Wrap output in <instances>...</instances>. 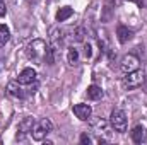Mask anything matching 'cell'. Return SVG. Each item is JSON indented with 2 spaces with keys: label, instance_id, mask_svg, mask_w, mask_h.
<instances>
[{
  "label": "cell",
  "instance_id": "12",
  "mask_svg": "<svg viewBox=\"0 0 147 145\" xmlns=\"http://www.w3.org/2000/svg\"><path fill=\"white\" fill-rule=\"evenodd\" d=\"M7 92H9V96H12V97H16V99L24 97V92H22V89L19 87V82H9Z\"/></svg>",
  "mask_w": 147,
  "mask_h": 145
},
{
  "label": "cell",
  "instance_id": "19",
  "mask_svg": "<svg viewBox=\"0 0 147 145\" xmlns=\"http://www.w3.org/2000/svg\"><path fill=\"white\" fill-rule=\"evenodd\" d=\"M80 142H82V144H91V138H89V137L84 133V135L80 137Z\"/></svg>",
  "mask_w": 147,
  "mask_h": 145
},
{
  "label": "cell",
  "instance_id": "7",
  "mask_svg": "<svg viewBox=\"0 0 147 145\" xmlns=\"http://www.w3.org/2000/svg\"><path fill=\"white\" fill-rule=\"evenodd\" d=\"M74 114H75L79 119L86 121V119L91 118V114H92V108H91L89 104H75V106H74Z\"/></svg>",
  "mask_w": 147,
  "mask_h": 145
},
{
  "label": "cell",
  "instance_id": "5",
  "mask_svg": "<svg viewBox=\"0 0 147 145\" xmlns=\"http://www.w3.org/2000/svg\"><path fill=\"white\" fill-rule=\"evenodd\" d=\"M120 68L123 73H128V72H134L139 68V58L135 55H125L121 63H120Z\"/></svg>",
  "mask_w": 147,
  "mask_h": 145
},
{
  "label": "cell",
  "instance_id": "10",
  "mask_svg": "<svg viewBox=\"0 0 147 145\" xmlns=\"http://www.w3.org/2000/svg\"><path fill=\"white\" fill-rule=\"evenodd\" d=\"M91 128L98 133V135H103L108 132V121L103 119V118H98V119H92L91 121Z\"/></svg>",
  "mask_w": 147,
  "mask_h": 145
},
{
  "label": "cell",
  "instance_id": "9",
  "mask_svg": "<svg viewBox=\"0 0 147 145\" xmlns=\"http://www.w3.org/2000/svg\"><path fill=\"white\" fill-rule=\"evenodd\" d=\"M116 36H118V41L121 43V44H125L127 41H130L132 36H134V33L127 28V26H123V24H120L118 28H116Z\"/></svg>",
  "mask_w": 147,
  "mask_h": 145
},
{
  "label": "cell",
  "instance_id": "17",
  "mask_svg": "<svg viewBox=\"0 0 147 145\" xmlns=\"http://www.w3.org/2000/svg\"><path fill=\"white\" fill-rule=\"evenodd\" d=\"M75 39H77V41H84V29H77V33H75Z\"/></svg>",
  "mask_w": 147,
  "mask_h": 145
},
{
  "label": "cell",
  "instance_id": "16",
  "mask_svg": "<svg viewBox=\"0 0 147 145\" xmlns=\"http://www.w3.org/2000/svg\"><path fill=\"white\" fill-rule=\"evenodd\" d=\"M67 62H69L70 65H75V63L79 62V51H77L75 48H70V50H69V53H67Z\"/></svg>",
  "mask_w": 147,
  "mask_h": 145
},
{
  "label": "cell",
  "instance_id": "20",
  "mask_svg": "<svg viewBox=\"0 0 147 145\" xmlns=\"http://www.w3.org/2000/svg\"><path fill=\"white\" fill-rule=\"evenodd\" d=\"M86 56H91V46L89 44L86 46Z\"/></svg>",
  "mask_w": 147,
  "mask_h": 145
},
{
  "label": "cell",
  "instance_id": "18",
  "mask_svg": "<svg viewBox=\"0 0 147 145\" xmlns=\"http://www.w3.org/2000/svg\"><path fill=\"white\" fill-rule=\"evenodd\" d=\"M5 12H7L5 3H3V2H0V17H3V15H5Z\"/></svg>",
  "mask_w": 147,
  "mask_h": 145
},
{
  "label": "cell",
  "instance_id": "6",
  "mask_svg": "<svg viewBox=\"0 0 147 145\" xmlns=\"http://www.w3.org/2000/svg\"><path fill=\"white\" fill-rule=\"evenodd\" d=\"M33 126H34V119L33 118H24L17 126V138L22 140L26 135H29L33 132Z\"/></svg>",
  "mask_w": 147,
  "mask_h": 145
},
{
  "label": "cell",
  "instance_id": "4",
  "mask_svg": "<svg viewBox=\"0 0 147 145\" xmlns=\"http://www.w3.org/2000/svg\"><path fill=\"white\" fill-rule=\"evenodd\" d=\"M110 125L115 132L125 133V132H127V114H125L123 111H120V109L113 111L111 116H110Z\"/></svg>",
  "mask_w": 147,
  "mask_h": 145
},
{
  "label": "cell",
  "instance_id": "11",
  "mask_svg": "<svg viewBox=\"0 0 147 145\" xmlns=\"http://www.w3.org/2000/svg\"><path fill=\"white\" fill-rule=\"evenodd\" d=\"M147 133H146V128L144 126H140V125H137L134 130H132V140L135 142V144H142L144 140H146Z\"/></svg>",
  "mask_w": 147,
  "mask_h": 145
},
{
  "label": "cell",
  "instance_id": "3",
  "mask_svg": "<svg viewBox=\"0 0 147 145\" xmlns=\"http://www.w3.org/2000/svg\"><path fill=\"white\" fill-rule=\"evenodd\" d=\"M144 72L142 70H134V72H128L125 73V77H123V80H121V85L125 87V89H137L142 82H144Z\"/></svg>",
  "mask_w": 147,
  "mask_h": 145
},
{
  "label": "cell",
  "instance_id": "13",
  "mask_svg": "<svg viewBox=\"0 0 147 145\" xmlns=\"http://www.w3.org/2000/svg\"><path fill=\"white\" fill-rule=\"evenodd\" d=\"M103 96H105V92H103L101 87H98V85H89V87H87V97H89V99L98 101V99H101Z\"/></svg>",
  "mask_w": 147,
  "mask_h": 145
},
{
  "label": "cell",
  "instance_id": "15",
  "mask_svg": "<svg viewBox=\"0 0 147 145\" xmlns=\"http://www.w3.org/2000/svg\"><path fill=\"white\" fill-rule=\"evenodd\" d=\"M10 39V31L5 24H0V46H3Z\"/></svg>",
  "mask_w": 147,
  "mask_h": 145
},
{
  "label": "cell",
  "instance_id": "8",
  "mask_svg": "<svg viewBox=\"0 0 147 145\" xmlns=\"http://www.w3.org/2000/svg\"><path fill=\"white\" fill-rule=\"evenodd\" d=\"M34 80H36V70H33V68H24L19 73V79H17V82L22 84V85H29Z\"/></svg>",
  "mask_w": 147,
  "mask_h": 145
},
{
  "label": "cell",
  "instance_id": "1",
  "mask_svg": "<svg viewBox=\"0 0 147 145\" xmlns=\"http://www.w3.org/2000/svg\"><path fill=\"white\" fill-rule=\"evenodd\" d=\"M51 130H53L51 121H50L48 118H43V119H39L38 123H34L33 132H31V137H33V140L41 142V140H45V138H46V135H48Z\"/></svg>",
  "mask_w": 147,
  "mask_h": 145
},
{
  "label": "cell",
  "instance_id": "14",
  "mask_svg": "<svg viewBox=\"0 0 147 145\" xmlns=\"http://www.w3.org/2000/svg\"><path fill=\"white\" fill-rule=\"evenodd\" d=\"M72 14H74L72 7H62V9L57 12V21H58V22H63V21H67Z\"/></svg>",
  "mask_w": 147,
  "mask_h": 145
},
{
  "label": "cell",
  "instance_id": "2",
  "mask_svg": "<svg viewBox=\"0 0 147 145\" xmlns=\"http://www.w3.org/2000/svg\"><path fill=\"white\" fill-rule=\"evenodd\" d=\"M46 50H48V46H46L45 41L34 39V41L29 43V46H28V56H29L31 60H45Z\"/></svg>",
  "mask_w": 147,
  "mask_h": 145
}]
</instances>
